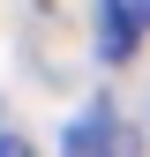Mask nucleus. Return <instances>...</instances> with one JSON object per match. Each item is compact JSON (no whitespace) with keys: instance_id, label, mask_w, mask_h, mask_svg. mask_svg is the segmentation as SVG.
Returning <instances> with one entry per match:
<instances>
[{"instance_id":"1","label":"nucleus","mask_w":150,"mask_h":157,"mask_svg":"<svg viewBox=\"0 0 150 157\" xmlns=\"http://www.w3.org/2000/svg\"><path fill=\"white\" fill-rule=\"evenodd\" d=\"M68 157H143V135L128 127L112 105H90L83 120L68 127Z\"/></svg>"},{"instance_id":"2","label":"nucleus","mask_w":150,"mask_h":157,"mask_svg":"<svg viewBox=\"0 0 150 157\" xmlns=\"http://www.w3.org/2000/svg\"><path fill=\"white\" fill-rule=\"evenodd\" d=\"M143 30H150V0H105V23H98V52H105V60H128Z\"/></svg>"},{"instance_id":"3","label":"nucleus","mask_w":150,"mask_h":157,"mask_svg":"<svg viewBox=\"0 0 150 157\" xmlns=\"http://www.w3.org/2000/svg\"><path fill=\"white\" fill-rule=\"evenodd\" d=\"M0 157H38L30 142H15V135H0Z\"/></svg>"}]
</instances>
